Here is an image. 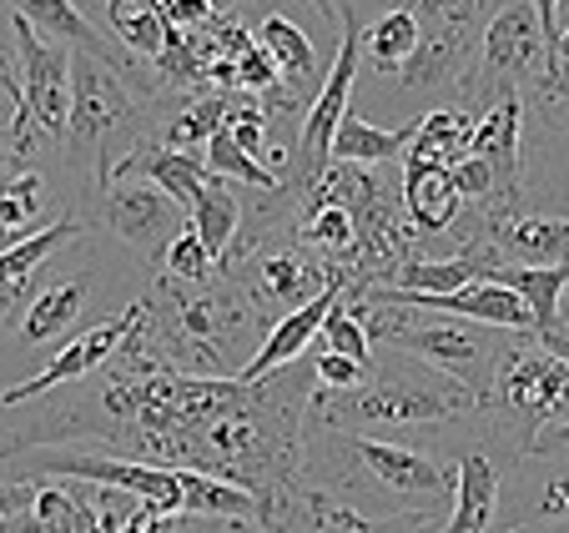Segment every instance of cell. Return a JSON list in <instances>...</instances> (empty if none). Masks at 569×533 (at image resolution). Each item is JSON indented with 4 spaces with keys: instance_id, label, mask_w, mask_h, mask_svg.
Here are the masks:
<instances>
[{
    "instance_id": "f546056e",
    "label": "cell",
    "mask_w": 569,
    "mask_h": 533,
    "mask_svg": "<svg viewBox=\"0 0 569 533\" xmlns=\"http://www.w3.org/2000/svg\"><path fill=\"white\" fill-rule=\"evenodd\" d=\"M308 368H312V378H318V393H353V388H363L368 378H373V368L353 363L343 352H318Z\"/></svg>"
},
{
    "instance_id": "e0dca14e",
    "label": "cell",
    "mask_w": 569,
    "mask_h": 533,
    "mask_svg": "<svg viewBox=\"0 0 569 533\" xmlns=\"http://www.w3.org/2000/svg\"><path fill=\"white\" fill-rule=\"evenodd\" d=\"M469 157L489 161L499 187H505V197L519 202V187H525V97H505L489 111H479Z\"/></svg>"
},
{
    "instance_id": "52a82bcc",
    "label": "cell",
    "mask_w": 569,
    "mask_h": 533,
    "mask_svg": "<svg viewBox=\"0 0 569 533\" xmlns=\"http://www.w3.org/2000/svg\"><path fill=\"white\" fill-rule=\"evenodd\" d=\"M11 36H16V61H21V111L11 117V157L16 167H36L41 141L66 147L71 131V56L66 46L46 41L31 21L11 16Z\"/></svg>"
},
{
    "instance_id": "1f68e13d",
    "label": "cell",
    "mask_w": 569,
    "mask_h": 533,
    "mask_svg": "<svg viewBox=\"0 0 569 533\" xmlns=\"http://www.w3.org/2000/svg\"><path fill=\"white\" fill-rule=\"evenodd\" d=\"M549 453H569V418H565V423H555L545 438H539V453H535V459H549Z\"/></svg>"
},
{
    "instance_id": "30bf717a",
    "label": "cell",
    "mask_w": 569,
    "mask_h": 533,
    "mask_svg": "<svg viewBox=\"0 0 569 533\" xmlns=\"http://www.w3.org/2000/svg\"><path fill=\"white\" fill-rule=\"evenodd\" d=\"M333 11H338L333 66H328V76H322L308 117L298 121V161H292V182H288V187H298V192L333 167V137L348 121V111H353L358 71H363V16H358L348 0H338Z\"/></svg>"
},
{
    "instance_id": "e575fe53",
    "label": "cell",
    "mask_w": 569,
    "mask_h": 533,
    "mask_svg": "<svg viewBox=\"0 0 569 533\" xmlns=\"http://www.w3.org/2000/svg\"><path fill=\"white\" fill-rule=\"evenodd\" d=\"M21 298H26V292H0V322H6L16 308H21Z\"/></svg>"
},
{
    "instance_id": "9a60e30c",
    "label": "cell",
    "mask_w": 569,
    "mask_h": 533,
    "mask_svg": "<svg viewBox=\"0 0 569 533\" xmlns=\"http://www.w3.org/2000/svg\"><path fill=\"white\" fill-rule=\"evenodd\" d=\"M515 453L505 443L483 433L469 449H459V489H453L449 523H439L433 533H499V513H505V469Z\"/></svg>"
},
{
    "instance_id": "ba28073f",
    "label": "cell",
    "mask_w": 569,
    "mask_h": 533,
    "mask_svg": "<svg viewBox=\"0 0 569 533\" xmlns=\"http://www.w3.org/2000/svg\"><path fill=\"white\" fill-rule=\"evenodd\" d=\"M545 76H549V46L545 31H539L535 0H499L489 26H483L479 61H473V76L463 86L459 107H469L479 117V111H489L505 97H525L529 86H539Z\"/></svg>"
},
{
    "instance_id": "484cf974",
    "label": "cell",
    "mask_w": 569,
    "mask_h": 533,
    "mask_svg": "<svg viewBox=\"0 0 569 533\" xmlns=\"http://www.w3.org/2000/svg\"><path fill=\"white\" fill-rule=\"evenodd\" d=\"M242 197H237V182H222V177H212V187H207L202 197H197L192 207V232L202 237L207 257H212L217 266H222V257L232 252L237 232H242Z\"/></svg>"
},
{
    "instance_id": "d590c367",
    "label": "cell",
    "mask_w": 569,
    "mask_h": 533,
    "mask_svg": "<svg viewBox=\"0 0 569 533\" xmlns=\"http://www.w3.org/2000/svg\"><path fill=\"white\" fill-rule=\"evenodd\" d=\"M16 171V157H11V137H0V177Z\"/></svg>"
},
{
    "instance_id": "4fadbf2b",
    "label": "cell",
    "mask_w": 569,
    "mask_h": 533,
    "mask_svg": "<svg viewBox=\"0 0 569 533\" xmlns=\"http://www.w3.org/2000/svg\"><path fill=\"white\" fill-rule=\"evenodd\" d=\"M147 322V292L141 298H131L121 312H111V318H101L97 328H87L81 338H71L61 352H56L51 363L41 368V373L21 378V383L0 388V408H21V403H36V398L56 393V388L66 383H87V378H97L101 368L117 358L121 348H127V338Z\"/></svg>"
},
{
    "instance_id": "83f0119b",
    "label": "cell",
    "mask_w": 569,
    "mask_h": 533,
    "mask_svg": "<svg viewBox=\"0 0 569 533\" xmlns=\"http://www.w3.org/2000/svg\"><path fill=\"white\" fill-rule=\"evenodd\" d=\"M318 338H322V352H343V358H353V363L373 368V358H378V348H373V338H368L363 318L348 308V292L338 298V308L328 312V322H322Z\"/></svg>"
},
{
    "instance_id": "8fae6325",
    "label": "cell",
    "mask_w": 569,
    "mask_h": 533,
    "mask_svg": "<svg viewBox=\"0 0 569 533\" xmlns=\"http://www.w3.org/2000/svg\"><path fill=\"white\" fill-rule=\"evenodd\" d=\"M97 222L127 247L131 257H141L147 266H161L167 247L192 227L187 207L172 192H161L147 177H117L97 202Z\"/></svg>"
},
{
    "instance_id": "7a4b0ae2",
    "label": "cell",
    "mask_w": 569,
    "mask_h": 533,
    "mask_svg": "<svg viewBox=\"0 0 569 533\" xmlns=\"http://www.w3.org/2000/svg\"><path fill=\"white\" fill-rule=\"evenodd\" d=\"M262 318L248 308V298L237 292L232 278L217 272L212 282H172L151 278L147 288V342L161 363H172L177 373L192 378H232L242 383L248 363L258 358Z\"/></svg>"
},
{
    "instance_id": "44dd1931",
    "label": "cell",
    "mask_w": 569,
    "mask_h": 533,
    "mask_svg": "<svg viewBox=\"0 0 569 533\" xmlns=\"http://www.w3.org/2000/svg\"><path fill=\"white\" fill-rule=\"evenodd\" d=\"M343 292H348V288H343ZM343 292H322L318 302H308V308L288 312L282 322H272V332L262 338V348H258V358L248 363L242 383H262V378H272L278 368H292V363H298V352L322 332V322H328V312L338 308V298H343Z\"/></svg>"
},
{
    "instance_id": "8992f818",
    "label": "cell",
    "mask_w": 569,
    "mask_h": 533,
    "mask_svg": "<svg viewBox=\"0 0 569 533\" xmlns=\"http://www.w3.org/2000/svg\"><path fill=\"white\" fill-rule=\"evenodd\" d=\"M141 107H147V97H141L117 66H107L101 56H87V51L71 56V131H66L61 157H66V167L81 177V192H87L91 202H97L101 151H107L111 137H121V131L141 117Z\"/></svg>"
},
{
    "instance_id": "d6a6232c",
    "label": "cell",
    "mask_w": 569,
    "mask_h": 533,
    "mask_svg": "<svg viewBox=\"0 0 569 533\" xmlns=\"http://www.w3.org/2000/svg\"><path fill=\"white\" fill-rule=\"evenodd\" d=\"M549 81H569V31H565V41H559V61H555V76Z\"/></svg>"
},
{
    "instance_id": "60d3db41",
    "label": "cell",
    "mask_w": 569,
    "mask_h": 533,
    "mask_svg": "<svg viewBox=\"0 0 569 533\" xmlns=\"http://www.w3.org/2000/svg\"><path fill=\"white\" fill-rule=\"evenodd\" d=\"M565 533H569V529H565Z\"/></svg>"
},
{
    "instance_id": "5b68a950",
    "label": "cell",
    "mask_w": 569,
    "mask_h": 533,
    "mask_svg": "<svg viewBox=\"0 0 569 533\" xmlns=\"http://www.w3.org/2000/svg\"><path fill=\"white\" fill-rule=\"evenodd\" d=\"M569 418V358L549 352L539 338L515 332L499 358L495 393L479 408L483 433L505 443L515 459H535L539 438Z\"/></svg>"
},
{
    "instance_id": "8d00e7d4",
    "label": "cell",
    "mask_w": 569,
    "mask_h": 533,
    "mask_svg": "<svg viewBox=\"0 0 569 533\" xmlns=\"http://www.w3.org/2000/svg\"><path fill=\"white\" fill-rule=\"evenodd\" d=\"M539 91H549V97L569 101V81H539Z\"/></svg>"
},
{
    "instance_id": "9c48e42d",
    "label": "cell",
    "mask_w": 569,
    "mask_h": 533,
    "mask_svg": "<svg viewBox=\"0 0 569 533\" xmlns=\"http://www.w3.org/2000/svg\"><path fill=\"white\" fill-rule=\"evenodd\" d=\"M227 278L237 282V292L248 298V308L258 312L268 332H272V322H282L288 312L318 302L322 292L353 288V278H348L343 266L322 262L318 252H308V247L298 242V227H292V232L268 237V242L237 266V272H227Z\"/></svg>"
},
{
    "instance_id": "5bb4252c",
    "label": "cell",
    "mask_w": 569,
    "mask_h": 533,
    "mask_svg": "<svg viewBox=\"0 0 569 533\" xmlns=\"http://www.w3.org/2000/svg\"><path fill=\"white\" fill-rule=\"evenodd\" d=\"M549 523H569V459H509L499 533H549Z\"/></svg>"
},
{
    "instance_id": "ab89813d",
    "label": "cell",
    "mask_w": 569,
    "mask_h": 533,
    "mask_svg": "<svg viewBox=\"0 0 569 533\" xmlns=\"http://www.w3.org/2000/svg\"><path fill=\"white\" fill-rule=\"evenodd\" d=\"M565 308H569V298H565Z\"/></svg>"
},
{
    "instance_id": "d6986e66",
    "label": "cell",
    "mask_w": 569,
    "mask_h": 533,
    "mask_svg": "<svg viewBox=\"0 0 569 533\" xmlns=\"http://www.w3.org/2000/svg\"><path fill=\"white\" fill-rule=\"evenodd\" d=\"M419 11H413V0H393L383 11L363 16V71L358 81H388V76L403 71L413 51H419Z\"/></svg>"
},
{
    "instance_id": "836d02e7",
    "label": "cell",
    "mask_w": 569,
    "mask_h": 533,
    "mask_svg": "<svg viewBox=\"0 0 569 533\" xmlns=\"http://www.w3.org/2000/svg\"><path fill=\"white\" fill-rule=\"evenodd\" d=\"M338 6V0H333ZM348 6H353L358 16H373V11H383V6H393V0H348Z\"/></svg>"
},
{
    "instance_id": "f35d334b",
    "label": "cell",
    "mask_w": 569,
    "mask_h": 533,
    "mask_svg": "<svg viewBox=\"0 0 569 533\" xmlns=\"http://www.w3.org/2000/svg\"><path fill=\"white\" fill-rule=\"evenodd\" d=\"M549 533H565V529H549Z\"/></svg>"
},
{
    "instance_id": "4dcf8cb0",
    "label": "cell",
    "mask_w": 569,
    "mask_h": 533,
    "mask_svg": "<svg viewBox=\"0 0 569 533\" xmlns=\"http://www.w3.org/2000/svg\"><path fill=\"white\" fill-rule=\"evenodd\" d=\"M36 489H41L36 479H0V523L31 509V503H36Z\"/></svg>"
},
{
    "instance_id": "f1b7e54d",
    "label": "cell",
    "mask_w": 569,
    "mask_h": 533,
    "mask_svg": "<svg viewBox=\"0 0 569 533\" xmlns=\"http://www.w3.org/2000/svg\"><path fill=\"white\" fill-rule=\"evenodd\" d=\"M161 278H172V282H212L217 278V262L207 257V247H202V237L187 227L182 237H177L172 247H167V257H161V266H157Z\"/></svg>"
},
{
    "instance_id": "4316f807",
    "label": "cell",
    "mask_w": 569,
    "mask_h": 533,
    "mask_svg": "<svg viewBox=\"0 0 569 533\" xmlns=\"http://www.w3.org/2000/svg\"><path fill=\"white\" fill-rule=\"evenodd\" d=\"M202 161H207V171H212V177H222V182H242V187H252V192H272V187H282L258 157H248V151L237 147L227 127L207 141Z\"/></svg>"
},
{
    "instance_id": "603a6c76",
    "label": "cell",
    "mask_w": 569,
    "mask_h": 533,
    "mask_svg": "<svg viewBox=\"0 0 569 533\" xmlns=\"http://www.w3.org/2000/svg\"><path fill=\"white\" fill-rule=\"evenodd\" d=\"M403 212L419 232V247H429V237L449 232L469 212V202L453 187V171H403Z\"/></svg>"
},
{
    "instance_id": "ffe728a7",
    "label": "cell",
    "mask_w": 569,
    "mask_h": 533,
    "mask_svg": "<svg viewBox=\"0 0 569 533\" xmlns=\"http://www.w3.org/2000/svg\"><path fill=\"white\" fill-rule=\"evenodd\" d=\"M473 117L469 107H443L413 121V141L403 151V171H453L473 151Z\"/></svg>"
},
{
    "instance_id": "ac0fdd59",
    "label": "cell",
    "mask_w": 569,
    "mask_h": 533,
    "mask_svg": "<svg viewBox=\"0 0 569 533\" xmlns=\"http://www.w3.org/2000/svg\"><path fill=\"white\" fill-rule=\"evenodd\" d=\"M61 217H71V207H56L41 167H16L0 177V252H11L16 242L36 237Z\"/></svg>"
},
{
    "instance_id": "d4e9b609",
    "label": "cell",
    "mask_w": 569,
    "mask_h": 533,
    "mask_svg": "<svg viewBox=\"0 0 569 533\" xmlns=\"http://www.w3.org/2000/svg\"><path fill=\"white\" fill-rule=\"evenodd\" d=\"M409 141H413V121L409 127H378V121L348 111V121L338 127V137H333V161L378 171V167H393V161L409 151Z\"/></svg>"
},
{
    "instance_id": "277c9868",
    "label": "cell",
    "mask_w": 569,
    "mask_h": 533,
    "mask_svg": "<svg viewBox=\"0 0 569 533\" xmlns=\"http://www.w3.org/2000/svg\"><path fill=\"white\" fill-rule=\"evenodd\" d=\"M348 308L363 318L373 348L409 352V358L429 363L433 373H449L453 383H463L479 398V408L489 403L499 358H505L515 332L479 328V322H463V318H439V312H419V308H398V302H373V298H358L353 288H348Z\"/></svg>"
},
{
    "instance_id": "2e32d148",
    "label": "cell",
    "mask_w": 569,
    "mask_h": 533,
    "mask_svg": "<svg viewBox=\"0 0 569 533\" xmlns=\"http://www.w3.org/2000/svg\"><path fill=\"white\" fill-rule=\"evenodd\" d=\"M91 288H97V266L91 262H76L56 278H46L36 288V298L26 302L21 322H16V342L21 348H46V342H61L66 332L76 328V318L87 312Z\"/></svg>"
},
{
    "instance_id": "cb8c5ba5",
    "label": "cell",
    "mask_w": 569,
    "mask_h": 533,
    "mask_svg": "<svg viewBox=\"0 0 569 533\" xmlns=\"http://www.w3.org/2000/svg\"><path fill=\"white\" fill-rule=\"evenodd\" d=\"M81 232H87V227L76 222V217H61V222L41 227L36 237L16 242L11 252H0V292H31V278H36V272H41L46 262H56L66 247L81 242Z\"/></svg>"
},
{
    "instance_id": "6da1fadb",
    "label": "cell",
    "mask_w": 569,
    "mask_h": 533,
    "mask_svg": "<svg viewBox=\"0 0 569 533\" xmlns=\"http://www.w3.org/2000/svg\"><path fill=\"white\" fill-rule=\"evenodd\" d=\"M298 479L302 489H318L358 513H378V519L423 513L433 523H443V509H453V489H459V469L433 459L423 443L348 433L312 418H302Z\"/></svg>"
},
{
    "instance_id": "74e56055",
    "label": "cell",
    "mask_w": 569,
    "mask_h": 533,
    "mask_svg": "<svg viewBox=\"0 0 569 533\" xmlns=\"http://www.w3.org/2000/svg\"><path fill=\"white\" fill-rule=\"evenodd\" d=\"M76 6H81L87 16H91V11H107V0H76Z\"/></svg>"
},
{
    "instance_id": "7c38bea8",
    "label": "cell",
    "mask_w": 569,
    "mask_h": 533,
    "mask_svg": "<svg viewBox=\"0 0 569 533\" xmlns=\"http://www.w3.org/2000/svg\"><path fill=\"white\" fill-rule=\"evenodd\" d=\"M519 202L535 212H569V101L539 86L525 91V187Z\"/></svg>"
},
{
    "instance_id": "7402d4cb",
    "label": "cell",
    "mask_w": 569,
    "mask_h": 533,
    "mask_svg": "<svg viewBox=\"0 0 569 533\" xmlns=\"http://www.w3.org/2000/svg\"><path fill=\"white\" fill-rule=\"evenodd\" d=\"M101 21H107L111 41L127 56H137L141 66H157L177 36V26L167 21V6H161V0H107Z\"/></svg>"
},
{
    "instance_id": "3957f363",
    "label": "cell",
    "mask_w": 569,
    "mask_h": 533,
    "mask_svg": "<svg viewBox=\"0 0 569 533\" xmlns=\"http://www.w3.org/2000/svg\"><path fill=\"white\" fill-rule=\"evenodd\" d=\"M312 423H333L348 433H419V428H469L479 418V398L449 373L398 348H378L373 378L353 393H312Z\"/></svg>"
}]
</instances>
